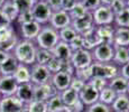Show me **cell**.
Instances as JSON below:
<instances>
[{"mask_svg": "<svg viewBox=\"0 0 129 112\" xmlns=\"http://www.w3.org/2000/svg\"><path fill=\"white\" fill-rule=\"evenodd\" d=\"M84 112H112V110L109 105H106L101 102H96L92 105L86 106Z\"/></svg>", "mask_w": 129, "mask_h": 112, "instance_id": "f35d334b", "label": "cell"}, {"mask_svg": "<svg viewBox=\"0 0 129 112\" xmlns=\"http://www.w3.org/2000/svg\"><path fill=\"white\" fill-rule=\"evenodd\" d=\"M116 96H117V94L109 88V86H106V88H103L101 91H99V102L106 104V105L110 106L111 104H112V102L115 101Z\"/></svg>", "mask_w": 129, "mask_h": 112, "instance_id": "1f68e13d", "label": "cell"}, {"mask_svg": "<svg viewBox=\"0 0 129 112\" xmlns=\"http://www.w3.org/2000/svg\"><path fill=\"white\" fill-rule=\"evenodd\" d=\"M52 74L45 65L33 64L30 67V83L33 85H43L51 81Z\"/></svg>", "mask_w": 129, "mask_h": 112, "instance_id": "52a82bcc", "label": "cell"}, {"mask_svg": "<svg viewBox=\"0 0 129 112\" xmlns=\"http://www.w3.org/2000/svg\"><path fill=\"white\" fill-rule=\"evenodd\" d=\"M79 99L85 106H90L99 102V91L91 86L90 84L85 83L83 89L79 92Z\"/></svg>", "mask_w": 129, "mask_h": 112, "instance_id": "4fadbf2b", "label": "cell"}, {"mask_svg": "<svg viewBox=\"0 0 129 112\" xmlns=\"http://www.w3.org/2000/svg\"><path fill=\"white\" fill-rule=\"evenodd\" d=\"M113 57L112 63L117 66H121L123 64L129 62V52L128 47H120V46H113Z\"/></svg>", "mask_w": 129, "mask_h": 112, "instance_id": "484cf974", "label": "cell"}, {"mask_svg": "<svg viewBox=\"0 0 129 112\" xmlns=\"http://www.w3.org/2000/svg\"><path fill=\"white\" fill-rule=\"evenodd\" d=\"M18 88V83L12 76H0V95H15Z\"/></svg>", "mask_w": 129, "mask_h": 112, "instance_id": "e0dca14e", "label": "cell"}, {"mask_svg": "<svg viewBox=\"0 0 129 112\" xmlns=\"http://www.w3.org/2000/svg\"><path fill=\"white\" fill-rule=\"evenodd\" d=\"M33 20H34V18H33V14H31V10L19 12L18 17H17V21H18L19 25L27 24V22H30V21H33Z\"/></svg>", "mask_w": 129, "mask_h": 112, "instance_id": "7bdbcfd3", "label": "cell"}, {"mask_svg": "<svg viewBox=\"0 0 129 112\" xmlns=\"http://www.w3.org/2000/svg\"><path fill=\"white\" fill-rule=\"evenodd\" d=\"M41 29H42V25H39L35 20L27 22V24H23L20 25L21 37H23V39H26V41L34 42L36 39V37L38 36Z\"/></svg>", "mask_w": 129, "mask_h": 112, "instance_id": "9a60e30c", "label": "cell"}, {"mask_svg": "<svg viewBox=\"0 0 129 112\" xmlns=\"http://www.w3.org/2000/svg\"><path fill=\"white\" fill-rule=\"evenodd\" d=\"M108 82L109 81H107L105 79H101V78H91L90 81L88 82V84H90L91 86H93L98 91H101L103 88L108 86Z\"/></svg>", "mask_w": 129, "mask_h": 112, "instance_id": "60d3db41", "label": "cell"}, {"mask_svg": "<svg viewBox=\"0 0 129 112\" xmlns=\"http://www.w3.org/2000/svg\"><path fill=\"white\" fill-rule=\"evenodd\" d=\"M71 26L78 34H83L86 30L94 27V22L92 18V12H86L84 16L80 17L78 19H73L71 21Z\"/></svg>", "mask_w": 129, "mask_h": 112, "instance_id": "5bb4252c", "label": "cell"}, {"mask_svg": "<svg viewBox=\"0 0 129 112\" xmlns=\"http://www.w3.org/2000/svg\"><path fill=\"white\" fill-rule=\"evenodd\" d=\"M92 18L94 26H103V25H113L115 20V14L110 9L109 6H103L101 5L100 7L95 9L92 12Z\"/></svg>", "mask_w": 129, "mask_h": 112, "instance_id": "ba28073f", "label": "cell"}, {"mask_svg": "<svg viewBox=\"0 0 129 112\" xmlns=\"http://www.w3.org/2000/svg\"><path fill=\"white\" fill-rule=\"evenodd\" d=\"M115 27H123L129 28V8L126 7L123 10L115 15V20H113Z\"/></svg>", "mask_w": 129, "mask_h": 112, "instance_id": "4dcf8cb0", "label": "cell"}, {"mask_svg": "<svg viewBox=\"0 0 129 112\" xmlns=\"http://www.w3.org/2000/svg\"><path fill=\"white\" fill-rule=\"evenodd\" d=\"M127 94L129 95V81H128V86H127Z\"/></svg>", "mask_w": 129, "mask_h": 112, "instance_id": "9f6ffc18", "label": "cell"}, {"mask_svg": "<svg viewBox=\"0 0 129 112\" xmlns=\"http://www.w3.org/2000/svg\"><path fill=\"white\" fill-rule=\"evenodd\" d=\"M128 52H129V46H128Z\"/></svg>", "mask_w": 129, "mask_h": 112, "instance_id": "94428289", "label": "cell"}, {"mask_svg": "<svg viewBox=\"0 0 129 112\" xmlns=\"http://www.w3.org/2000/svg\"><path fill=\"white\" fill-rule=\"evenodd\" d=\"M119 75L129 81V62L123 65L119 66Z\"/></svg>", "mask_w": 129, "mask_h": 112, "instance_id": "c3c4849f", "label": "cell"}, {"mask_svg": "<svg viewBox=\"0 0 129 112\" xmlns=\"http://www.w3.org/2000/svg\"><path fill=\"white\" fill-rule=\"evenodd\" d=\"M24 106L25 104L16 95L0 99V112H20Z\"/></svg>", "mask_w": 129, "mask_h": 112, "instance_id": "7c38bea8", "label": "cell"}, {"mask_svg": "<svg viewBox=\"0 0 129 112\" xmlns=\"http://www.w3.org/2000/svg\"><path fill=\"white\" fill-rule=\"evenodd\" d=\"M90 71L92 78H101L107 81H110L111 79L119 75V66L113 64L112 62H109V63L93 62L90 65Z\"/></svg>", "mask_w": 129, "mask_h": 112, "instance_id": "3957f363", "label": "cell"}, {"mask_svg": "<svg viewBox=\"0 0 129 112\" xmlns=\"http://www.w3.org/2000/svg\"><path fill=\"white\" fill-rule=\"evenodd\" d=\"M9 25H11V22L9 21V19L4 15V12L0 10V29L5 28V27L9 26Z\"/></svg>", "mask_w": 129, "mask_h": 112, "instance_id": "f907efd6", "label": "cell"}, {"mask_svg": "<svg viewBox=\"0 0 129 112\" xmlns=\"http://www.w3.org/2000/svg\"><path fill=\"white\" fill-rule=\"evenodd\" d=\"M46 103H47V111L48 112H64L65 105H64L63 101H62L59 93L49 98L46 101Z\"/></svg>", "mask_w": 129, "mask_h": 112, "instance_id": "f546056e", "label": "cell"}, {"mask_svg": "<svg viewBox=\"0 0 129 112\" xmlns=\"http://www.w3.org/2000/svg\"><path fill=\"white\" fill-rule=\"evenodd\" d=\"M0 10L4 12V15L9 19L10 22L17 20V17L19 15V10L17 9V7L15 6L11 0H6L5 4L2 5V7L0 8Z\"/></svg>", "mask_w": 129, "mask_h": 112, "instance_id": "83f0119b", "label": "cell"}, {"mask_svg": "<svg viewBox=\"0 0 129 112\" xmlns=\"http://www.w3.org/2000/svg\"><path fill=\"white\" fill-rule=\"evenodd\" d=\"M112 112H127L129 111V95L119 94L116 96L115 101L110 105Z\"/></svg>", "mask_w": 129, "mask_h": 112, "instance_id": "4316f807", "label": "cell"}, {"mask_svg": "<svg viewBox=\"0 0 129 112\" xmlns=\"http://www.w3.org/2000/svg\"><path fill=\"white\" fill-rule=\"evenodd\" d=\"M46 67H47V69L51 72L52 75H53V74L58 73V72L62 71V67H63V62L58 61L57 58L53 57V58L48 62V64L46 65Z\"/></svg>", "mask_w": 129, "mask_h": 112, "instance_id": "74e56055", "label": "cell"}, {"mask_svg": "<svg viewBox=\"0 0 129 112\" xmlns=\"http://www.w3.org/2000/svg\"><path fill=\"white\" fill-rule=\"evenodd\" d=\"M85 85V82L81 81L80 79L75 78V76H72V80H71V84H70V88L72 90H74L75 92H80L81 90L83 89V86Z\"/></svg>", "mask_w": 129, "mask_h": 112, "instance_id": "bcb514c9", "label": "cell"}, {"mask_svg": "<svg viewBox=\"0 0 129 112\" xmlns=\"http://www.w3.org/2000/svg\"><path fill=\"white\" fill-rule=\"evenodd\" d=\"M100 1H101V5H103V6H110L115 0H100Z\"/></svg>", "mask_w": 129, "mask_h": 112, "instance_id": "f5cc1de1", "label": "cell"}, {"mask_svg": "<svg viewBox=\"0 0 129 112\" xmlns=\"http://www.w3.org/2000/svg\"><path fill=\"white\" fill-rule=\"evenodd\" d=\"M81 1H82V0H76V2H81Z\"/></svg>", "mask_w": 129, "mask_h": 112, "instance_id": "680465c9", "label": "cell"}, {"mask_svg": "<svg viewBox=\"0 0 129 112\" xmlns=\"http://www.w3.org/2000/svg\"><path fill=\"white\" fill-rule=\"evenodd\" d=\"M20 112H30V111L28 110V108H27V105H25L24 108H23V110H21Z\"/></svg>", "mask_w": 129, "mask_h": 112, "instance_id": "db71d44e", "label": "cell"}, {"mask_svg": "<svg viewBox=\"0 0 129 112\" xmlns=\"http://www.w3.org/2000/svg\"><path fill=\"white\" fill-rule=\"evenodd\" d=\"M5 1H6V0H0V8H1V7H2V5L5 4Z\"/></svg>", "mask_w": 129, "mask_h": 112, "instance_id": "11a10c76", "label": "cell"}, {"mask_svg": "<svg viewBox=\"0 0 129 112\" xmlns=\"http://www.w3.org/2000/svg\"><path fill=\"white\" fill-rule=\"evenodd\" d=\"M70 47L72 49V52H75V51H79V49H83L84 48V42H83V38L80 34L71 42L70 44Z\"/></svg>", "mask_w": 129, "mask_h": 112, "instance_id": "ee69618b", "label": "cell"}, {"mask_svg": "<svg viewBox=\"0 0 129 112\" xmlns=\"http://www.w3.org/2000/svg\"><path fill=\"white\" fill-rule=\"evenodd\" d=\"M12 78L18 84L30 83V67L24 64H18L15 73L12 74Z\"/></svg>", "mask_w": 129, "mask_h": 112, "instance_id": "cb8c5ba5", "label": "cell"}, {"mask_svg": "<svg viewBox=\"0 0 129 112\" xmlns=\"http://www.w3.org/2000/svg\"><path fill=\"white\" fill-rule=\"evenodd\" d=\"M81 36H82L83 42H84V48L88 49V51H92L94 47L102 44L100 38H99V36L96 35L95 26L92 27L91 29H89V30H86L85 33L81 34Z\"/></svg>", "mask_w": 129, "mask_h": 112, "instance_id": "44dd1931", "label": "cell"}, {"mask_svg": "<svg viewBox=\"0 0 129 112\" xmlns=\"http://www.w3.org/2000/svg\"><path fill=\"white\" fill-rule=\"evenodd\" d=\"M15 95L23 102L25 105H27L34 100V85L31 83L18 84V88H17Z\"/></svg>", "mask_w": 129, "mask_h": 112, "instance_id": "ac0fdd59", "label": "cell"}, {"mask_svg": "<svg viewBox=\"0 0 129 112\" xmlns=\"http://www.w3.org/2000/svg\"><path fill=\"white\" fill-rule=\"evenodd\" d=\"M86 12L88 11H86V9L83 7V5L81 4V2H76L75 6L69 11V15H70L71 19L73 20V19H78V18H80V17L84 16Z\"/></svg>", "mask_w": 129, "mask_h": 112, "instance_id": "d590c367", "label": "cell"}, {"mask_svg": "<svg viewBox=\"0 0 129 112\" xmlns=\"http://www.w3.org/2000/svg\"><path fill=\"white\" fill-rule=\"evenodd\" d=\"M59 93L53 86L51 81L43 85H34V100L46 102L49 98L54 96L55 94Z\"/></svg>", "mask_w": 129, "mask_h": 112, "instance_id": "8fae6325", "label": "cell"}, {"mask_svg": "<svg viewBox=\"0 0 129 112\" xmlns=\"http://www.w3.org/2000/svg\"><path fill=\"white\" fill-rule=\"evenodd\" d=\"M27 108L30 112H48L47 111V103L44 101L33 100L29 104H27Z\"/></svg>", "mask_w": 129, "mask_h": 112, "instance_id": "8d00e7d4", "label": "cell"}, {"mask_svg": "<svg viewBox=\"0 0 129 112\" xmlns=\"http://www.w3.org/2000/svg\"><path fill=\"white\" fill-rule=\"evenodd\" d=\"M18 64V61L15 58L12 54H10L8 58L0 65V76H12Z\"/></svg>", "mask_w": 129, "mask_h": 112, "instance_id": "d4e9b609", "label": "cell"}, {"mask_svg": "<svg viewBox=\"0 0 129 112\" xmlns=\"http://www.w3.org/2000/svg\"><path fill=\"white\" fill-rule=\"evenodd\" d=\"M81 4L83 5V7L86 9L88 12H93L98 7L101 6L100 0H82Z\"/></svg>", "mask_w": 129, "mask_h": 112, "instance_id": "b9f144b4", "label": "cell"}, {"mask_svg": "<svg viewBox=\"0 0 129 112\" xmlns=\"http://www.w3.org/2000/svg\"><path fill=\"white\" fill-rule=\"evenodd\" d=\"M11 1L14 2V5L17 7L19 12L31 10L34 5L36 4V0H11Z\"/></svg>", "mask_w": 129, "mask_h": 112, "instance_id": "e575fe53", "label": "cell"}, {"mask_svg": "<svg viewBox=\"0 0 129 112\" xmlns=\"http://www.w3.org/2000/svg\"><path fill=\"white\" fill-rule=\"evenodd\" d=\"M59 94H61V99L65 106H73L76 102L80 100L79 99V93L75 92L74 90H72L71 88L59 92Z\"/></svg>", "mask_w": 129, "mask_h": 112, "instance_id": "f1b7e54d", "label": "cell"}, {"mask_svg": "<svg viewBox=\"0 0 129 112\" xmlns=\"http://www.w3.org/2000/svg\"><path fill=\"white\" fill-rule=\"evenodd\" d=\"M52 58H53V54H52L51 51H47V49H43V48H38V47H37L35 63L39 64V65H45L46 66Z\"/></svg>", "mask_w": 129, "mask_h": 112, "instance_id": "836d02e7", "label": "cell"}, {"mask_svg": "<svg viewBox=\"0 0 129 112\" xmlns=\"http://www.w3.org/2000/svg\"><path fill=\"white\" fill-rule=\"evenodd\" d=\"M78 33L73 29V27L68 26V27H64V28L59 29L58 30V37H59V41L63 42V43L66 44H70L76 36H78Z\"/></svg>", "mask_w": 129, "mask_h": 112, "instance_id": "d6a6232c", "label": "cell"}, {"mask_svg": "<svg viewBox=\"0 0 129 112\" xmlns=\"http://www.w3.org/2000/svg\"><path fill=\"white\" fill-rule=\"evenodd\" d=\"M36 51H37V46L34 42L21 39V41H19L17 43L16 47L14 48V51H12L14 54L12 55L18 61L19 64L31 66L33 64H35Z\"/></svg>", "mask_w": 129, "mask_h": 112, "instance_id": "6da1fadb", "label": "cell"}, {"mask_svg": "<svg viewBox=\"0 0 129 112\" xmlns=\"http://www.w3.org/2000/svg\"><path fill=\"white\" fill-rule=\"evenodd\" d=\"M76 4V0H61V9L64 11H70Z\"/></svg>", "mask_w": 129, "mask_h": 112, "instance_id": "7dc6e473", "label": "cell"}, {"mask_svg": "<svg viewBox=\"0 0 129 112\" xmlns=\"http://www.w3.org/2000/svg\"><path fill=\"white\" fill-rule=\"evenodd\" d=\"M36 1H45V0H36Z\"/></svg>", "mask_w": 129, "mask_h": 112, "instance_id": "91938a15", "label": "cell"}, {"mask_svg": "<svg viewBox=\"0 0 129 112\" xmlns=\"http://www.w3.org/2000/svg\"><path fill=\"white\" fill-rule=\"evenodd\" d=\"M116 27L113 25H103V26H95L96 35L99 36L101 43L112 44L113 35H115Z\"/></svg>", "mask_w": 129, "mask_h": 112, "instance_id": "ffe728a7", "label": "cell"}, {"mask_svg": "<svg viewBox=\"0 0 129 112\" xmlns=\"http://www.w3.org/2000/svg\"><path fill=\"white\" fill-rule=\"evenodd\" d=\"M73 76H75V78L80 79L81 81L88 83V82L90 81V79L92 78V74H91V71H90V66L86 67V68H82V69H75V73H74Z\"/></svg>", "mask_w": 129, "mask_h": 112, "instance_id": "ab89813d", "label": "cell"}, {"mask_svg": "<svg viewBox=\"0 0 129 112\" xmlns=\"http://www.w3.org/2000/svg\"><path fill=\"white\" fill-rule=\"evenodd\" d=\"M113 45L112 44H100L96 47H94L91 52L93 62H99V63H109L112 62L113 57Z\"/></svg>", "mask_w": 129, "mask_h": 112, "instance_id": "8992f818", "label": "cell"}, {"mask_svg": "<svg viewBox=\"0 0 129 112\" xmlns=\"http://www.w3.org/2000/svg\"><path fill=\"white\" fill-rule=\"evenodd\" d=\"M71 80H72V75L61 71V72H58V73H55L52 75L51 83L53 84V86L56 89L57 92H62V91H64V90L70 88Z\"/></svg>", "mask_w": 129, "mask_h": 112, "instance_id": "2e32d148", "label": "cell"}, {"mask_svg": "<svg viewBox=\"0 0 129 112\" xmlns=\"http://www.w3.org/2000/svg\"><path fill=\"white\" fill-rule=\"evenodd\" d=\"M127 112H129V111H127Z\"/></svg>", "mask_w": 129, "mask_h": 112, "instance_id": "6125c7cd", "label": "cell"}, {"mask_svg": "<svg viewBox=\"0 0 129 112\" xmlns=\"http://www.w3.org/2000/svg\"><path fill=\"white\" fill-rule=\"evenodd\" d=\"M108 86L115 92L117 95L119 94H127V86H128V81L123 79L122 76L117 75L116 78L111 79L108 82Z\"/></svg>", "mask_w": 129, "mask_h": 112, "instance_id": "603a6c76", "label": "cell"}, {"mask_svg": "<svg viewBox=\"0 0 129 112\" xmlns=\"http://www.w3.org/2000/svg\"><path fill=\"white\" fill-rule=\"evenodd\" d=\"M9 55H10V53H7V52H4V51L0 49V65H1V64L4 63L7 58H8Z\"/></svg>", "mask_w": 129, "mask_h": 112, "instance_id": "816d5d0a", "label": "cell"}, {"mask_svg": "<svg viewBox=\"0 0 129 112\" xmlns=\"http://www.w3.org/2000/svg\"><path fill=\"white\" fill-rule=\"evenodd\" d=\"M52 11H57L61 10V0H45Z\"/></svg>", "mask_w": 129, "mask_h": 112, "instance_id": "681fc988", "label": "cell"}, {"mask_svg": "<svg viewBox=\"0 0 129 112\" xmlns=\"http://www.w3.org/2000/svg\"><path fill=\"white\" fill-rule=\"evenodd\" d=\"M51 52H52V54H53V57L57 58L58 61L63 62V63L70 61L72 54H73L70 45L66 43H63V42H61V41L55 45V47H54Z\"/></svg>", "mask_w": 129, "mask_h": 112, "instance_id": "d6986e66", "label": "cell"}, {"mask_svg": "<svg viewBox=\"0 0 129 112\" xmlns=\"http://www.w3.org/2000/svg\"><path fill=\"white\" fill-rule=\"evenodd\" d=\"M70 62L75 69H82L90 66L93 63V59H92V55H91V52L83 48L73 52Z\"/></svg>", "mask_w": 129, "mask_h": 112, "instance_id": "9c48e42d", "label": "cell"}, {"mask_svg": "<svg viewBox=\"0 0 129 112\" xmlns=\"http://www.w3.org/2000/svg\"><path fill=\"white\" fill-rule=\"evenodd\" d=\"M112 45L113 46H120V47H128L129 46V28L116 27Z\"/></svg>", "mask_w": 129, "mask_h": 112, "instance_id": "7402d4cb", "label": "cell"}, {"mask_svg": "<svg viewBox=\"0 0 129 112\" xmlns=\"http://www.w3.org/2000/svg\"><path fill=\"white\" fill-rule=\"evenodd\" d=\"M31 14H33L34 20L42 26H44V25L48 24L53 11L49 8L46 1H36V4L31 8Z\"/></svg>", "mask_w": 129, "mask_h": 112, "instance_id": "5b68a950", "label": "cell"}, {"mask_svg": "<svg viewBox=\"0 0 129 112\" xmlns=\"http://www.w3.org/2000/svg\"><path fill=\"white\" fill-rule=\"evenodd\" d=\"M36 46L38 48L47 49V51H52L55 47V45L59 42L58 37V30L54 29L48 24L42 26V29L39 31L38 36L35 39Z\"/></svg>", "mask_w": 129, "mask_h": 112, "instance_id": "7a4b0ae2", "label": "cell"}, {"mask_svg": "<svg viewBox=\"0 0 129 112\" xmlns=\"http://www.w3.org/2000/svg\"><path fill=\"white\" fill-rule=\"evenodd\" d=\"M109 7H110V9L112 10L113 14L116 15L118 12H120L121 10H123L127 7V5H126V0H115Z\"/></svg>", "mask_w": 129, "mask_h": 112, "instance_id": "f6af8a7d", "label": "cell"}, {"mask_svg": "<svg viewBox=\"0 0 129 112\" xmlns=\"http://www.w3.org/2000/svg\"><path fill=\"white\" fill-rule=\"evenodd\" d=\"M126 5H127V7L129 8V0H126Z\"/></svg>", "mask_w": 129, "mask_h": 112, "instance_id": "6f0895ef", "label": "cell"}, {"mask_svg": "<svg viewBox=\"0 0 129 112\" xmlns=\"http://www.w3.org/2000/svg\"><path fill=\"white\" fill-rule=\"evenodd\" d=\"M18 42V35L16 34V30L11 25L0 29V49L1 51L10 53L11 51H14Z\"/></svg>", "mask_w": 129, "mask_h": 112, "instance_id": "277c9868", "label": "cell"}, {"mask_svg": "<svg viewBox=\"0 0 129 112\" xmlns=\"http://www.w3.org/2000/svg\"><path fill=\"white\" fill-rule=\"evenodd\" d=\"M71 17L69 15L68 11L64 10H57V11H53L51 16V19L48 21V25L51 27H53L56 30H59V29L64 28V27H68L71 25Z\"/></svg>", "mask_w": 129, "mask_h": 112, "instance_id": "30bf717a", "label": "cell"}]
</instances>
